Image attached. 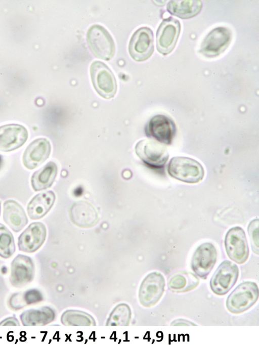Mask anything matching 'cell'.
I'll list each match as a JSON object with an SVG mask.
<instances>
[{
    "instance_id": "10",
    "label": "cell",
    "mask_w": 259,
    "mask_h": 345,
    "mask_svg": "<svg viewBox=\"0 0 259 345\" xmlns=\"http://www.w3.org/2000/svg\"><path fill=\"white\" fill-rule=\"evenodd\" d=\"M181 24L171 17L163 20L156 32V47L160 54L166 55L175 48L179 37Z\"/></svg>"
},
{
    "instance_id": "6",
    "label": "cell",
    "mask_w": 259,
    "mask_h": 345,
    "mask_svg": "<svg viewBox=\"0 0 259 345\" xmlns=\"http://www.w3.org/2000/svg\"><path fill=\"white\" fill-rule=\"evenodd\" d=\"M238 276V266L230 261L225 260L211 277L209 283L211 290L217 295H225L235 284Z\"/></svg>"
},
{
    "instance_id": "15",
    "label": "cell",
    "mask_w": 259,
    "mask_h": 345,
    "mask_svg": "<svg viewBox=\"0 0 259 345\" xmlns=\"http://www.w3.org/2000/svg\"><path fill=\"white\" fill-rule=\"evenodd\" d=\"M46 236L45 225L39 222L32 223L19 236V250L27 253L34 252L42 245Z\"/></svg>"
},
{
    "instance_id": "1",
    "label": "cell",
    "mask_w": 259,
    "mask_h": 345,
    "mask_svg": "<svg viewBox=\"0 0 259 345\" xmlns=\"http://www.w3.org/2000/svg\"><path fill=\"white\" fill-rule=\"evenodd\" d=\"M167 170L172 178L190 184L200 182L204 176L202 165L197 160L188 157H172L168 164Z\"/></svg>"
},
{
    "instance_id": "13",
    "label": "cell",
    "mask_w": 259,
    "mask_h": 345,
    "mask_svg": "<svg viewBox=\"0 0 259 345\" xmlns=\"http://www.w3.org/2000/svg\"><path fill=\"white\" fill-rule=\"evenodd\" d=\"M232 39L230 29L224 27H218L212 30L204 38L199 52L207 57L220 55L229 46Z\"/></svg>"
},
{
    "instance_id": "32",
    "label": "cell",
    "mask_w": 259,
    "mask_h": 345,
    "mask_svg": "<svg viewBox=\"0 0 259 345\" xmlns=\"http://www.w3.org/2000/svg\"><path fill=\"white\" fill-rule=\"evenodd\" d=\"M3 162V158H2V156L0 155V168L2 166Z\"/></svg>"
},
{
    "instance_id": "7",
    "label": "cell",
    "mask_w": 259,
    "mask_h": 345,
    "mask_svg": "<svg viewBox=\"0 0 259 345\" xmlns=\"http://www.w3.org/2000/svg\"><path fill=\"white\" fill-rule=\"evenodd\" d=\"M165 285V279L159 272L148 274L141 283L139 299L144 307L149 308L156 304L163 295Z\"/></svg>"
},
{
    "instance_id": "14",
    "label": "cell",
    "mask_w": 259,
    "mask_h": 345,
    "mask_svg": "<svg viewBox=\"0 0 259 345\" xmlns=\"http://www.w3.org/2000/svg\"><path fill=\"white\" fill-rule=\"evenodd\" d=\"M35 266L32 259L26 255L18 254L11 265L10 282L15 287H22L33 279Z\"/></svg>"
},
{
    "instance_id": "24",
    "label": "cell",
    "mask_w": 259,
    "mask_h": 345,
    "mask_svg": "<svg viewBox=\"0 0 259 345\" xmlns=\"http://www.w3.org/2000/svg\"><path fill=\"white\" fill-rule=\"evenodd\" d=\"M58 172L56 164L50 161L35 171L31 178V184L34 191L46 190L51 187Z\"/></svg>"
},
{
    "instance_id": "31",
    "label": "cell",
    "mask_w": 259,
    "mask_h": 345,
    "mask_svg": "<svg viewBox=\"0 0 259 345\" xmlns=\"http://www.w3.org/2000/svg\"><path fill=\"white\" fill-rule=\"evenodd\" d=\"M171 325L173 326H194L197 325L196 324L190 322L187 320L184 319H176L172 322L170 324Z\"/></svg>"
},
{
    "instance_id": "16",
    "label": "cell",
    "mask_w": 259,
    "mask_h": 345,
    "mask_svg": "<svg viewBox=\"0 0 259 345\" xmlns=\"http://www.w3.org/2000/svg\"><path fill=\"white\" fill-rule=\"evenodd\" d=\"M28 133L23 125L8 124L0 126V151L10 152L21 147L27 141Z\"/></svg>"
},
{
    "instance_id": "11",
    "label": "cell",
    "mask_w": 259,
    "mask_h": 345,
    "mask_svg": "<svg viewBox=\"0 0 259 345\" xmlns=\"http://www.w3.org/2000/svg\"><path fill=\"white\" fill-rule=\"evenodd\" d=\"M147 137L165 145H170L176 133V126L169 117L162 114L153 116L145 127Z\"/></svg>"
},
{
    "instance_id": "18",
    "label": "cell",
    "mask_w": 259,
    "mask_h": 345,
    "mask_svg": "<svg viewBox=\"0 0 259 345\" xmlns=\"http://www.w3.org/2000/svg\"><path fill=\"white\" fill-rule=\"evenodd\" d=\"M69 215L72 223L81 228L92 227L97 223L99 219L95 206L90 202L83 200L72 204Z\"/></svg>"
},
{
    "instance_id": "33",
    "label": "cell",
    "mask_w": 259,
    "mask_h": 345,
    "mask_svg": "<svg viewBox=\"0 0 259 345\" xmlns=\"http://www.w3.org/2000/svg\"><path fill=\"white\" fill-rule=\"evenodd\" d=\"M1 202L0 201V215H1Z\"/></svg>"
},
{
    "instance_id": "25",
    "label": "cell",
    "mask_w": 259,
    "mask_h": 345,
    "mask_svg": "<svg viewBox=\"0 0 259 345\" xmlns=\"http://www.w3.org/2000/svg\"><path fill=\"white\" fill-rule=\"evenodd\" d=\"M43 299L40 291L30 289L24 292L15 293L10 297L8 305L14 311H18L27 306L40 303Z\"/></svg>"
},
{
    "instance_id": "20",
    "label": "cell",
    "mask_w": 259,
    "mask_h": 345,
    "mask_svg": "<svg viewBox=\"0 0 259 345\" xmlns=\"http://www.w3.org/2000/svg\"><path fill=\"white\" fill-rule=\"evenodd\" d=\"M56 197L52 191L36 195L30 200L27 207V211L31 220H38L44 217L51 209Z\"/></svg>"
},
{
    "instance_id": "30",
    "label": "cell",
    "mask_w": 259,
    "mask_h": 345,
    "mask_svg": "<svg viewBox=\"0 0 259 345\" xmlns=\"http://www.w3.org/2000/svg\"><path fill=\"white\" fill-rule=\"evenodd\" d=\"M18 320L14 315L6 318L0 322V326H20Z\"/></svg>"
},
{
    "instance_id": "5",
    "label": "cell",
    "mask_w": 259,
    "mask_h": 345,
    "mask_svg": "<svg viewBox=\"0 0 259 345\" xmlns=\"http://www.w3.org/2000/svg\"><path fill=\"white\" fill-rule=\"evenodd\" d=\"M135 152L145 164L155 168L163 167L169 157L165 146L151 138L139 141L135 146Z\"/></svg>"
},
{
    "instance_id": "22",
    "label": "cell",
    "mask_w": 259,
    "mask_h": 345,
    "mask_svg": "<svg viewBox=\"0 0 259 345\" xmlns=\"http://www.w3.org/2000/svg\"><path fill=\"white\" fill-rule=\"evenodd\" d=\"M54 310L48 306L38 309H31L23 312L20 315L21 321L23 326H45L55 318Z\"/></svg>"
},
{
    "instance_id": "29",
    "label": "cell",
    "mask_w": 259,
    "mask_h": 345,
    "mask_svg": "<svg viewBox=\"0 0 259 345\" xmlns=\"http://www.w3.org/2000/svg\"><path fill=\"white\" fill-rule=\"evenodd\" d=\"M248 232L252 251L258 254V219L251 221L248 227Z\"/></svg>"
},
{
    "instance_id": "26",
    "label": "cell",
    "mask_w": 259,
    "mask_h": 345,
    "mask_svg": "<svg viewBox=\"0 0 259 345\" xmlns=\"http://www.w3.org/2000/svg\"><path fill=\"white\" fill-rule=\"evenodd\" d=\"M61 322L65 326H87L96 325L94 318L81 311L68 310L65 311L61 317Z\"/></svg>"
},
{
    "instance_id": "27",
    "label": "cell",
    "mask_w": 259,
    "mask_h": 345,
    "mask_svg": "<svg viewBox=\"0 0 259 345\" xmlns=\"http://www.w3.org/2000/svg\"><path fill=\"white\" fill-rule=\"evenodd\" d=\"M132 318V311L126 304H120L111 312L106 325L111 326H128Z\"/></svg>"
},
{
    "instance_id": "9",
    "label": "cell",
    "mask_w": 259,
    "mask_h": 345,
    "mask_svg": "<svg viewBox=\"0 0 259 345\" xmlns=\"http://www.w3.org/2000/svg\"><path fill=\"white\" fill-rule=\"evenodd\" d=\"M154 51L153 33L147 27H142L132 35L128 45V52L135 61L146 60Z\"/></svg>"
},
{
    "instance_id": "8",
    "label": "cell",
    "mask_w": 259,
    "mask_h": 345,
    "mask_svg": "<svg viewBox=\"0 0 259 345\" xmlns=\"http://www.w3.org/2000/svg\"><path fill=\"white\" fill-rule=\"evenodd\" d=\"M225 247L229 257L235 263L242 264L248 259L249 247L244 230L238 226L230 229L225 238Z\"/></svg>"
},
{
    "instance_id": "4",
    "label": "cell",
    "mask_w": 259,
    "mask_h": 345,
    "mask_svg": "<svg viewBox=\"0 0 259 345\" xmlns=\"http://www.w3.org/2000/svg\"><path fill=\"white\" fill-rule=\"evenodd\" d=\"M90 74L93 85L102 97L113 98L117 91L115 77L110 69L103 62H93L90 66Z\"/></svg>"
},
{
    "instance_id": "23",
    "label": "cell",
    "mask_w": 259,
    "mask_h": 345,
    "mask_svg": "<svg viewBox=\"0 0 259 345\" xmlns=\"http://www.w3.org/2000/svg\"><path fill=\"white\" fill-rule=\"evenodd\" d=\"M202 8L199 0H172L166 6L167 11L171 15L183 19L193 18L198 15Z\"/></svg>"
},
{
    "instance_id": "12",
    "label": "cell",
    "mask_w": 259,
    "mask_h": 345,
    "mask_svg": "<svg viewBox=\"0 0 259 345\" xmlns=\"http://www.w3.org/2000/svg\"><path fill=\"white\" fill-rule=\"evenodd\" d=\"M217 259V251L211 243L205 242L195 250L191 260L192 270L197 276L205 279L213 269Z\"/></svg>"
},
{
    "instance_id": "19",
    "label": "cell",
    "mask_w": 259,
    "mask_h": 345,
    "mask_svg": "<svg viewBox=\"0 0 259 345\" xmlns=\"http://www.w3.org/2000/svg\"><path fill=\"white\" fill-rule=\"evenodd\" d=\"M3 220L15 232L22 230L28 222L23 207L13 200H8L4 202Z\"/></svg>"
},
{
    "instance_id": "3",
    "label": "cell",
    "mask_w": 259,
    "mask_h": 345,
    "mask_svg": "<svg viewBox=\"0 0 259 345\" xmlns=\"http://www.w3.org/2000/svg\"><path fill=\"white\" fill-rule=\"evenodd\" d=\"M87 40L90 49L96 57L107 61L114 55V41L103 26L99 24L91 26L87 33Z\"/></svg>"
},
{
    "instance_id": "21",
    "label": "cell",
    "mask_w": 259,
    "mask_h": 345,
    "mask_svg": "<svg viewBox=\"0 0 259 345\" xmlns=\"http://www.w3.org/2000/svg\"><path fill=\"white\" fill-rule=\"evenodd\" d=\"M199 283L198 276L189 271H181L170 275L167 279L168 289L176 293L187 292L195 288Z\"/></svg>"
},
{
    "instance_id": "28",
    "label": "cell",
    "mask_w": 259,
    "mask_h": 345,
    "mask_svg": "<svg viewBox=\"0 0 259 345\" xmlns=\"http://www.w3.org/2000/svg\"><path fill=\"white\" fill-rule=\"evenodd\" d=\"M16 250L14 236L11 231L0 223V256L8 258Z\"/></svg>"
},
{
    "instance_id": "2",
    "label": "cell",
    "mask_w": 259,
    "mask_h": 345,
    "mask_svg": "<svg viewBox=\"0 0 259 345\" xmlns=\"http://www.w3.org/2000/svg\"><path fill=\"white\" fill-rule=\"evenodd\" d=\"M258 298L257 284L253 282L245 281L239 284L228 295L226 307L233 314H240L252 307Z\"/></svg>"
},
{
    "instance_id": "17",
    "label": "cell",
    "mask_w": 259,
    "mask_h": 345,
    "mask_svg": "<svg viewBox=\"0 0 259 345\" xmlns=\"http://www.w3.org/2000/svg\"><path fill=\"white\" fill-rule=\"evenodd\" d=\"M51 151V146L48 139H35L25 149L22 158L23 163L27 169H33L48 158Z\"/></svg>"
}]
</instances>
